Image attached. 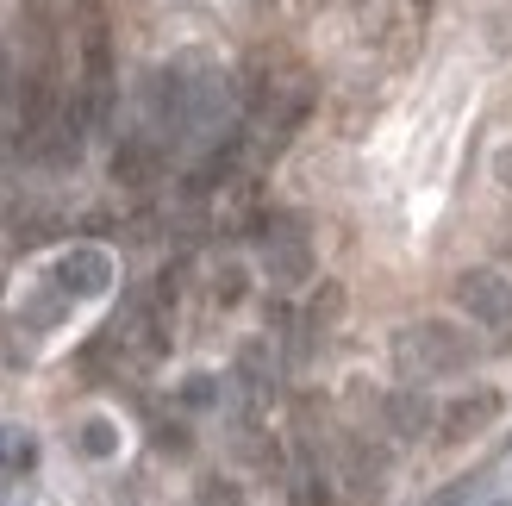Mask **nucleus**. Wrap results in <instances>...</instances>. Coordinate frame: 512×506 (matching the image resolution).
Wrapping results in <instances>:
<instances>
[{
    "instance_id": "39448f33",
    "label": "nucleus",
    "mask_w": 512,
    "mask_h": 506,
    "mask_svg": "<svg viewBox=\"0 0 512 506\" xmlns=\"http://www.w3.org/2000/svg\"><path fill=\"white\" fill-rule=\"evenodd\" d=\"M263 269H269V282H281V288H294V282L313 275V250H306V238L294 232V225L275 219V232H263Z\"/></svg>"
},
{
    "instance_id": "0eeeda50",
    "label": "nucleus",
    "mask_w": 512,
    "mask_h": 506,
    "mask_svg": "<svg viewBox=\"0 0 512 506\" xmlns=\"http://www.w3.org/2000/svg\"><path fill=\"white\" fill-rule=\"evenodd\" d=\"M431 419H438V407L419 394V388H400L394 400H388V425L400 438H419V432H431Z\"/></svg>"
},
{
    "instance_id": "7ed1b4c3",
    "label": "nucleus",
    "mask_w": 512,
    "mask_h": 506,
    "mask_svg": "<svg viewBox=\"0 0 512 506\" xmlns=\"http://www.w3.org/2000/svg\"><path fill=\"white\" fill-rule=\"evenodd\" d=\"M456 313H463L469 325H481V332H512V282L494 269H463L456 275Z\"/></svg>"
},
{
    "instance_id": "423d86ee",
    "label": "nucleus",
    "mask_w": 512,
    "mask_h": 506,
    "mask_svg": "<svg viewBox=\"0 0 512 506\" xmlns=\"http://www.w3.org/2000/svg\"><path fill=\"white\" fill-rule=\"evenodd\" d=\"M494 419H500V394H463V400H450V407L438 413V438L444 444H463L475 432H488Z\"/></svg>"
},
{
    "instance_id": "f257e3e1",
    "label": "nucleus",
    "mask_w": 512,
    "mask_h": 506,
    "mask_svg": "<svg viewBox=\"0 0 512 506\" xmlns=\"http://www.w3.org/2000/svg\"><path fill=\"white\" fill-rule=\"evenodd\" d=\"M119 100V44L107 0H75V113L88 132H107Z\"/></svg>"
},
{
    "instance_id": "20e7f679",
    "label": "nucleus",
    "mask_w": 512,
    "mask_h": 506,
    "mask_svg": "<svg viewBox=\"0 0 512 506\" xmlns=\"http://www.w3.org/2000/svg\"><path fill=\"white\" fill-rule=\"evenodd\" d=\"M163 157H169V144L150 132V125H138V132H125L119 150H113V182L119 188H150L163 175Z\"/></svg>"
},
{
    "instance_id": "f03ea898",
    "label": "nucleus",
    "mask_w": 512,
    "mask_h": 506,
    "mask_svg": "<svg viewBox=\"0 0 512 506\" xmlns=\"http://www.w3.org/2000/svg\"><path fill=\"white\" fill-rule=\"evenodd\" d=\"M394 363L406 382H444V375H463L475 363V344L450 319H419L394 338Z\"/></svg>"
},
{
    "instance_id": "9d476101",
    "label": "nucleus",
    "mask_w": 512,
    "mask_h": 506,
    "mask_svg": "<svg viewBox=\"0 0 512 506\" xmlns=\"http://www.w3.org/2000/svg\"><path fill=\"white\" fill-rule=\"evenodd\" d=\"M500 182H506V194H512V150L500 157Z\"/></svg>"
},
{
    "instance_id": "6e6552de",
    "label": "nucleus",
    "mask_w": 512,
    "mask_h": 506,
    "mask_svg": "<svg viewBox=\"0 0 512 506\" xmlns=\"http://www.w3.org/2000/svg\"><path fill=\"white\" fill-rule=\"evenodd\" d=\"M288 506H338V494H331V482L319 469H306V475L288 482Z\"/></svg>"
},
{
    "instance_id": "1a4fd4ad",
    "label": "nucleus",
    "mask_w": 512,
    "mask_h": 506,
    "mask_svg": "<svg viewBox=\"0 0 512 506\" xmlns=\"http://www.w3.org/2000/svg\"><path fill=\"white\" fill-rule=\"evenodd\" d=\"M13 82H19V69L7 57V44H0V113H13Z\"/></svg>"
}]
</instances>
